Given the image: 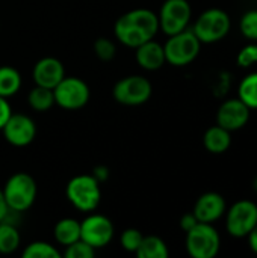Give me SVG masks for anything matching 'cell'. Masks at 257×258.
I'll return each mask as SVG.
<instances>
[{
	"mask_svg": "<svg viewBox=\"0 0 257 258\" xmlns=\"http://www.w3.org/2000/svg\"><path fill=\"white\" fill-rule=\"evenodd\" d=\"M159 32V18L150 9L138 8L123 14L114 26L115 38L126 47L136 48Z\"/></svg>",
	"mask_w": 257,
	"mask_h": 258,
	"instance_id": "6da1fadb",
	"label": "cell"
},
{
	"mask_svg": "<svg viewBox=\"0 0 257 258\" xmlns=\"http://www.w3.org/2000/svg\"><path fill=\"white\" fill-rule=\"evenodd\" d=\"M65 195L79 212L91 213L98 207L101 201L100 183L92 175H76L68 181Z\"/></svg>",
	"mask_w": 257,
	"mask_h": 258,
	"instance_id": "7a4b0ae2",
	"label": "cell"
},
{
	"mask_svg": "<svg viewBox=\"0 0 257 258\" xmlns=\"http://www.w3.org/2000/svg\"><path fill=\"white\" fill-rule=\"evenodd\" d=\"M2 190L9 210L14 212L29 210L33 206L38 192L33 177L26 172H17L11 175Z\"/></svg>",
	"mask_w": 257,
	"mask_h": 258,
	"instance_id": "3957f363",
	"label": "cell"
},
{
	"mask_svg": "<svg viewBox=\"0 0 257 258\" xmlns=\"http://www.w3.org/2000/svg\"><path fill=\"white\" fill-rule=\"evenodd\" d=\"M232 29L230 15L220 9L212 8L204 11L197 20L192 27V32L200 39L201 44H214L224 39Z\"/></svg>",
	"mask_w": 257,
	"mask_h": 258,
	"instance_id": "277c9868",
	"label": "cell"
},
{
	"mask_svg": "<svg viewBox=\"0 0 257 258\" xmlns=\"http://www.w3.org/2000/svg\"><path fill=\"white\" fill-rule=\"evenodd\" d=\"M201 48L200 39L189 29H185L179 33H174L168 38L164 45L165 60L173 67L189 65L198 56Z\"/></svg>",
	"mask_w": 257,
	"mask_h": 258,
	"instance_id": "5b68a950",
	"label": "cell"
},
{
	"mask_svg": "<svg viewBox=\"0 0 257 258\" xmlns=\"http://www.w3.org/2000/svg\"><path fill=\"white\" fill-rule=\"evenodd\" d=\"M221 248V237L212 224L198 222L186 233V251L192 258H214Z\"/></svg>",
	"mask_w": 257,
	"mask_h": 258,
	"instance_id": "8992f818",
	"label": "cell"
},
{
	"mask_svg": "<svg viewBox=\"0 0 257 258\" xmlns=\"http://www.w3.org/2000/svg\"><path fill=\"white\" fill-rule=\"evenodd\" d=\"M55 104L67 110H77L88 104L89 101V86L85 80L79 77H64L55 88Z\"/></svg>",
	"mask_w": 257,
	"mask_h": 258,
	"instance_id": "52a82bcc",
	"label": "cell"
},
{
	"mask_svg": "<svg viewBox=\"0 0 257 258\" xmlns=\"http://www.w3.org/2000/svg\"><path fill=\"white\" fill-rule=\"evenodd\" d=\"M151 92L150 80L142 76H127L118 80L112 89L115 101L123 106H141L150 100Z\"/></svg>",
	"mask_w": 257,
	"mask_h": 258,
	"instance_id": "ba28073f",
	"label": "cell"
},
{
	"mask_svg": "<svg viewBox=\"0 0 257 258\" xmlns=\"http://www.w3.org/2000/svg\"><path fill=\"white\" fill-rule=\"evenodd\" d=\"M224 215L227 233L235 239H244L257 224V204L250 200H241Z\"/></svg>",
	"mask_w": 257,
	"mask_h": 258,
	"instance_id": "9c48e42d",
	"label": "cell"
},
{
	"mask_svg": "<svg viewBox=\"0 0 257 258\" xmlns=\"http://www.w3.org/2000/svg\"><path fill=\"white\" fill-rule=\"evenodd\" d=\"M191 17L192 9L188 0H165L158 15L159 29L165 35L171 36L188 29Z\"/></svg>",
	"mask_w": 257,
	"mask_h": 258,
	"instance_id": "30bf717a",
	"label": "cell"
},
{
	"mask_svg": "<svg viewBox=\"0 0 257 258\" xmlns=\"http://www.w3.org/2000/svg\"><path fill=\"white\" fill-rule=\"evenodd\" d=\"M114 237V225L105 215H89L80 222V240L94 249L105 248Z\"/></svg>",
	"mask_w": 257,
	"mask_h": 258,
	"instance_id": "8fae6325",
	"label": "cell"
},
{
	"mask_svg": "<svg viewBox=\"0 0 257 258\" xmlns=\"http://www.w3.org/2000/svg\"><path fill=\"white\" fill-rule=\"evenodd\" d=\"M5 139L14 147H26L36 136L33 119L24 113H12L2 128Z\"/></svg>",
	"mask_w": 257,
	"mask_h": 258,
	"instance_id": "7c38bea8",
	"label": "cell"
},
{
	"mask_svg": "<svg viewBox=\"0 0 257 258\" xmlns=\"http://www.w3.org/2000/svg\"><path fill=\"white\" fill-rule=\"evenodd\" d=\"M251 109L239 98H230L224 101L217 112V124L229 132L241 130L250 121Z\"/></svg>",
	"mask_w": 257,
	"mask_h": 258,
	"instance_id": "4fadbf2b",
	"label": "cell"
},
{
	"mask_svg": "<svg viewBox=\"0 0 257 258\" xmlns=\"http://www.w3.org/2000/svg\"><path fill=\"white\" fill-rule=\"evenodd\" d=\"M226 210H227V204L221 194L206 192L197 200L192 213L195 215L198 222L214 224L224 216Z\"/></svg>",
	"mask_w": 257,
	"mask_h": 258,
	"instance_id": "5bb4252c",
	"label": "cell"
},
{
	"mask_svg": "<svg viewBox=\"0 0 257 258\" xmlns=\"http://www.w3.org/2000/svg\"><path fill=\"white\" fill-rule=\"evenodd\" d=\"M64 77H65V68L62 62L50 56L39 59L32 70V79L35 85L48 89H53Z\"/></svg>",
	"mask_w": 257,
	"mask_h": 258,
	"instance_id": "9a60e30c",
	"label": "cell"
},
{
	"mask_svg": "<svg viewBox=\"0 0 257 258\" xmlns=\"http://www.w3.org/2000/svg\"><path fill=\"white\" fill-rule=\"evenodd\" d=\"M135 57H136L138 65L147 71H156V70L162 68L164 63L167 62L164 45L156 42L155 39L145 41L144 44L138 45Z\"/></svg>",
	"mask_w": 257,
	"mask_h": 258,
	"instance_id": "2e32d148",
	"label": "cell"
},
{
	"mask_svg": "<svg viewBox=\"0 0 257 258\" xmlns=\"http://www.w3.org/2000/svg\"><path fill=\"white\" fill-rule=\"evenodd\" d=\"M203 145L212 154H223L232 145V132L217 124L206 130L203 136Z\"/></svg>",
	"mask_w": 257,
	"mask_h": 258,
	"instance_id": "e0dca14e",
	"label": "cell"
},
{
	"mask_svg": "<svg viewBox=\"0 0 257 258\" xmlns=\"http://www.w3.org/2000/svg\"><path fill=\"white\" fill-rule=\"evenodd\" d=\"M53 234L59 245L68 246L80 240V222L73 218H64L55 225Z\"/></svg>",
	"mask_w": 257,
	"mask_h": 258,
	"instance_id": "ac0fdd59",
	"label": "cell"
},
{
	"mask_svg": "<svg viewBox=\"0 0 257 258\" xmlns=\"http://www.w3.org/2000/svg\"><path fill=\"white\" fill-rule=\"evenodd\" d=\"M139 258H168L167 243L158 236H144L139 248L135 252Z\"/></svg>",
	"mask_w": 257,
	"mask_h": 258,
	"instance_id": "d6986e66",
	"label": "cell"
},
{
	"mask_svg": "<svg viewBox=\"0 0 257 258\" xmlns=\"http://www.w3.org/2000/svg\"><path fill=\"white\" fill-rule=\"evenodd\" d=\"M21 88V76L20 73L9 65L0 67V97L9 98L15 95Z\"/></svg>",
	"mask_w": 257,
	"mask_h": 258,
	"instance_id": "ffe728a7",
	"label": "cell"
},
{
	"mask_svg": "<svg viewBox=\"0 0 257 258\" xmlns=\"http://www.w3.org/2000/svg\"><path fill=\"white\" fill-rule=\"evenodd\" d=\"M27 101L29 106L36 110V112H45L50 107L55 106V95H53V89L44 88V86H38L35 85V88L30 89L29 95H27Z\"/></svg>",
	"mask_w": 257,
	"mask_h": 258,
	"instance_id": "44dd1931",
	"label": "cell"
},
{
	"mask_svg": "<svg viewBox=\"0 0 257 258\" xmlns=\"http://www.w3.org/2000/svg\"><path fill=\"white\" fill-rule=\"evenodd\" d=\"M20 242H21V237H20L18 230L14 225L2 221L0 222V254H12L14 251L18 249Z\"/></svg>",
	"mask_w": 257,
	"mask_h": 258,
	"instance_id": "7402d4cb",
	"label": "cell"
},
{
	"mask_svg": "<svg viewBox=\"0 0 257 258\" xmlns=\"http://www.w3.org/2000/svg\"><path fill=\"white\" fill-rule=\"evenodd\" d=\"M238 98L245 103L251 110L257 109V73H250L241 80Z\"/></svg>",
	"mask_w": 257,
	"mask_h": 258,
	"instance_id": "603a6c76",
	"label": "cell"
},
{
	"mask_svg": "<svg viewBox=\"0 0 257 258\" xmlns=\"http://www.w3.org/2000/svg\"><path fill=\"white\" fill-rule=\"evenodd\" d=\"M24 258H59L61 252L47 242H32L23 251Z\"/></svg>",
	"mask_w": 257,
	"mask_h": 258,
	"instance_id": "cb8c5ba5",
	"label": "cell"
},
{
	"mask_svg": "<svg viewBox=\"0 0 257 258\" xmlns=\"http://www.w3.org/2000/svg\"><path fill=\"white\" fill-rule=\"evenodd\" d=\"M239 29L241 33L250 39V41H257V9L247 11L239 21Z\"/></svg>",
	"mask_w": 257,
	"mask_h": 258,
	"instance_id": "d4e9b609",
	"label": "cell"
},
{
	"mask_svg": "<svg viewBox=\"0 0 257 258\" xmlns=\"http://www.w3.org/2000/svg\"><path fill=\"white\" fill-rule=\"evenodd\" d=\"M94 53L100 60L108 62L115 57L117 47H115L114 41H111L109 38H97L94 42Z\"/></svg>",
	"mask_w": 257,
	"mask_h": 258,
	"instance_id": "484cf974",
	"label": "cell"
},
{
	"mask_svg": "<svg viewBox=\"0 0 257 258\" xmlns=\"http://www.w3.org/2000/svg\"><path fill=\"white\" fill-rule=\"evenodd\" d=\"M142 233L136 228H127L123 231L120 242L123 249H126L127 252H136V249L139 248L141 242H142Z\"/></svg>",
	"mask_w": 257,
	"mask_h": 258,
	"instance_id": "4316f807",
	"label": "cell"
},
{
	"mask_svg": "<svg viewBox=\"0 0 257 258\" xmlns=\"http://www.w3.org/2000/svg\"><path fill=\"white\" fill-rule=\"evenodd\" d=\"M65 248L67 249L64 255L67 258H92L95 255V249L89 246L88 243H85L83 240H77Z\"/></svg>",
	"mask_w": 257,
	"mask_h": 258,
	"instance_id": "83f0119b",
	"label": "cell"
},
{
	"mask_svg": "<svg viewBox=\"0 0 257 258\" xmlns=\"http://www.w3.org/2000/svg\"><path fill=\"white\" fill-rule=\"evenodd\" d=\"M236 62L242 68H250L257 63V44H247L238 53Z\"/></svg>",
	"mask_w": 257,
	"mask_h": 258,
	"instance_id": "f1b7e54d",
	"label": "cell"
},
{
	"mask_svg": "<svg viewBox=\"0 0 257 258\" xmlns=\"http://www.w3.org/2000/svg\"><path fill=\"white\" fill-rule=\"evenodd\" d=\"M11 115H12V109L11 104L8 103V98L0 97V130L3 128V125L6 124Z\"/></svg>",
	"mask_w": 257,
	"mask_h": 258,
	"instance_id": "f546056e",
	"label": "cell"
},
{
	"mask_svg": "<svg viewBox=\"0 0 257 258\" xmlns=\"http://www.w3.org/2000/svg\"><path fill=\"white\" fill-rule=\"evenodd\" d=\"M197 224H198V219L195 218L194 213H186V215H183L182 219H180V228H182L185 233H188L189 230H192Z\"/></svg>",
	"mask_w": 257,
	"mask_h": 258,
	"instance_id": "4dcf8cb0",
	"label": "cell"
},
{
	"mask_svg": "<svg viewBox=\"0 0 257 258\" xmlns=\"http://www.w3.org/2000/svg\"><path fill=\"white\" fill-rule=\"evenodd\" d=\"M92 177H94L98 183L106 181L108 177H109V169H108L106 166H95L94 171H92Z\"/></svg>",
	"mask_w": 257,
	"mask_h": 258,
	"instance_id": "1f68e13d",
	"label": "cell"
},
{
	"mask_svg": "<svg viewBox=\"0 0 257 258\" xmlns=\"http://www.w3.org/2000/svg\"><path fill=\"white\" fill-rule=\"evenodd\" d=\"M247 239H248V246H250V249H251L254 254H257V224L254 225V228L248 233Z\"/></svg>",
	"mask_w": 257,
	"mask_h": 258,
	"instance_id": "d6a6232c",
	"label": "cell"
},
{
	"mask_svg": "<svg viewBox=\"0 0 257 258\" xmlns=\"http://www.w3.org/2000/svg\"><path fill=\"white\" fill-rule=\"evenodd\" d=\"M9 213V207L6 204V200H5V195H3V190L0 189V222L6 219Z\"/></svg>",
	"mask_w": 257,
	"mask_h": 258,
	"instance_id": "836d02e7",
	"label": "cell"
},
{
	"mask_svg": "<svg viewBox=\"0 0 257 258\" xmlns=\"http://www.w3.org/2000/svg\"><path fill=\"white\" fill-rule=\"evenodd\" d=\"M253 189H254V192L257 194V177L254 178V181H253Z\"/></svg>",
	"mask_w": 257,
	"mask_h": 258,
	"instance_id": "e575fe53",
	"label": "cell"
}]
</instances>
